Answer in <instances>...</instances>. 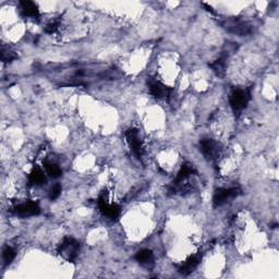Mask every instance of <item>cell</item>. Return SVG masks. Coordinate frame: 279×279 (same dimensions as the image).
Returning a JSON list of instances; mask_svg holds the SVG:
<instances>
[{
    "instance_id": "21",
    "label": "cell",
    "mask_w": 279,
    "mask_h": 279,
    "mask_svg": "<svg viewBox=\"0 0 279 279\" xmlns=\"http://www.w3.org/2000/svg\"><path fill=\"white\" fill-rule=\"evenodd\" d=\"M203 6H204V7L206 8V10H207V11H210V12H212V13H214V10H213V8H212L211 6H209V4H207V3H203Z\"/></svg>"
},
{
    "instance_id": "2",
    "label": "cell",
    "mask_w": 279,
    "mask_h": 279,
    "mask_svg": "<svg viewBox=\"0 0 279 279\" xmlns=\"http://www.w3.org/2000/svg\"><path fill=\"white\" fill-rule=\"evenodd\" d=\"M227 32L233 33L238 36H247L253 33V25L251 23L238 18H227L220 22Z\"/></svg>"
},
{
    "instance_id": "13",
    "label": "cell",
    "mask_w": 279,
    "mask_h": 279,
    "mask_svg": "<svg viewBox=\"0 0 279 279\" xmlns=\"http://www.w3.org/2000/svg\"><path fill=\"white\" fill-rule=\"evenodd\" d=\"M134 258L136 262H139L142 266L150 268L154 265V254L150 250H141V251L135 254Z\"/></svg>"
},
{
    "instance_id": "5",
    "label": "cell",
    "mask_w": 279,
    "mask_h": 279,
    "mask_svg": "<svg viewBox=\"0 0 279 279\" xmlns=\"http://www.w3.org/2000/svg\"><path fill=\"white\" fill-rule=\"evenodd\" d=\"M241 194V189L234 187V188H219L217 189L213 196V203L215 207H219L226 204L227 202H230L237 196Z\"/></svg>"
},
{
    "instance_id": "6",
    "label": "cell",
    "mask_w": 279,
    "mask_h": 279,
    "mask_svg": "<svg viewBox=\"0 0 279 279\" xmlns=\"http://www.w3.org/2000/svg\"><path fill=\"white\" fill-rule=\"evenodd\" d=\"M97 204L99 207V211H101L102 214L104 216H106L107 218L109 219H116L120 214V207L117 204H110L108 202V192L104 191L101 195L98 196Z\"/></svg>"
},
{
    "instance_id": "3",
    "label": "cell",
    "mask_w": 279,
    "mask_h": 279,
    "mask_svg": "<svg viewBox=\"0 0 279 279\" xmlns=\"http://www.w3.org/2000/svg\"><path fill=\"white\" fill-rule=\"evenodd\" d=\"M80 251L79 241L72 237H65L58 247V254L68 262H74Z\"/></svg>"
},
{
    "instance_id": "20",
    "label": "cell",
    "mask_w": 279,
    "mask_h": 279,
    "mask_svg": "<svg viewBox=\"0 0 279 279\" xmlns=\"http://www.w3.org/2000/svg\"><path fill=\"white\" fill-rule=\"evenodd\" d=\"M59 27V22L58 21H54V22H50L49 24H47L46 28H45V32L46 33H49V34H53L57 31V28Z\"/></svg>"
},
{
    "instance_id": "9",
    "label": "cell",
    "mask_w": 279,
    "mask_h": 279,
    "mask_svg": "<svg viewBox=\"0 0 279 279\" xmlns=\"http://www.w3.org/2000/svg\"><path fill=\"white\" fill-rule=\"evenodd\" d=\"M200 150L209 160H216L221 153L220 145L212 139H203L200 142Z\"/></svg>"
},
{
    "instance_id": "18",
    "label": "cell",
    "mask_w": 279,
    "mask_h": 279,
    "mask_svg": "<svg viewBox=\"0 0 279 279\" xmlns=\"http://www.w3.org/2000/svg\"><path fill=\"white\" fill-rule=\"evenodd\" d=\"M17 58H18V56L16 55L14 51H12L10 49L6 50V48L2 47L1 48V60L3 61V63H11L12 60L17 59Z\"/></svg>"
},
{
    "instance_id": "1",
    "label": "cell",
    "mask_w": 279,
    "mask_h": 279,
    "mask_svg": "<svg viewBox=\"0 0 279 279\" xmlns=\"http://www.w3.org/2000/svg\"><path fill=\"white\" fill-rule=\"evenodd\" d=\"M194 174H196V172L194 167H193V165H191L190 163L183 164L180 170L178 172L176 178H174L173 181L172 182V186L169 187V192L172 193V194H178V193L183 194L184 192L190 191L192 187L186 182L190 180V178L194 176Z\"/></svg>"
},
{
    "instance_id": "15",
    "label": "cell",
    "mask_w": 279,
    "mask_h": 279,
    "mask_svg": "<svg viewBox=\"0 0 279 279\" xmlns=\"http://www.w3.org/2000/svg\"><path fill=\"white\" fill-rule=\"evenodd\" d=\"M46 182V177L43 170L39 167L35 166L32 169L31 173L28 174V183L31 186H42Z\"/></svg>"
},
{
    "instance_id": "16",
    "label": "cell",
    "mask_w": 279,
    "mask_h": 279,
    "mask_svg": "<svg viewBox=\"0 0 279 279\" xmlns=\"http://www.w3.org/2000/svg\"><path fill=\"white\" fill-rule=\"evenodd\" d=\"M44 167L46 169L47 174H49L51 178H55V179L59 178L61 176V173H63L58 165L55 163L48 162V160H45L44 162Z\"/></svg>"
},
{
    "instance_id": "4",
    "label": "cell",
    "mask_w": 279,
    "mask_h": 279,
    "mask_svg": "<svg viewBox=\"0 0 279 279\" xmlns=\"http://www.w3.org/2000/svg\"><path fill=\"white\" fill-rule=\"evenodd\" d=\"M251 99V92L249 88H235L230 94L229 103L235 112L242 111Z\"/></svg>"
},
{
    "instance_id": "7",
    "label": "cell",
    "mask_w": 279,
    "mask_h": 279,
    "mask_svg": "<svg viewBox=\"0 0 279 279\" xmlns=\"http://www.w3.org/2000/svg\"><path fill=\"white\" fill-rule=\"evenodd\" d=\"M12 214L20 217H31L41 214V207L36 202H24L21 204L14 205L10 210Z\"/></svg>"
},
{
    "instance_id": "14",
    "label": "cell",
    "mask_w": 279,
    "mask_h": 279,
    "mask_svg": "<svg viewBox=\"0 0 279 279\" xmlns=\"http://www.w3.org/2000/svg\"><path fill=\"white\" fill-rule=\"evenodd\" d=\"M229 56V50L227 49V51H223V54L220 55L218 59H216L214 63H212L210 64V67L213 69V71L219 77H223V74L225 72V67H226V60Z\"/></svg>"
},
{
    "instance_id": "19",
    "label": "cell",
    "mask_w": 279,
    "mask_h": 279,
    "mask_svg": "<svg viewBox=\"0 0 279 279\" xmlns=\"http://www.w3.org/2000/svg\"><path fill=\"white\" fill-rule=\"evenodd\" d=\"M61 190H63V189H61L60 184H55L50 190V200H57L61 194Z\"/></svg>"
},
{
    "instance_id": "17",
    "label": "cell",
    "mask_w": 279,
    "mask_h": 279,
    "mask_svg": "<svg viewBox=\"0 0 279 279\" xmlns=\"http://www.w3.org/2000/svg\"><path fill=\"white\" fill-rule=\"evenodd\" d=\"M16 250L11 247H6L2 251V258L4 262V265H9L11 264L14 258H16Z\"/></svg>"
},
{
    "instance_id": "11",
    "label": "cell",
    "mask_w": 279,
    "mask_h": 279,
    "mask_svg": "<svg viewBox=\"0 0 279 279\" xmlns=\"http://www.w3.org/2000/svg\"><path fill=\"white\" fill-rule=\"evenodd\" d=\"M202 259V255L200 254H196V255H191L190 258H188L186 261H184L180 267H179L178 272L182 274V275L187 276V275H190L191 273L194 272V269L198 266V264H200Z\"/></svg>"
},
{
    "instance_id": "8",
    "label": "cell",
    "mask_w": 279,
    "mask_h": 279,
    "mask_svg": "<svg viewBox=\"0 0 279 279\" xmlns=\"http://www.w3.org/2000/svg\"><path fill=\"white\" fill-rule=\"evenodd\" d=\"M126 139L128 144L130 146V150H132V153L135 156L136 158L141 160L142 154H143V145H142V141L140 139L139 131L136 129H131L127 130L126 132Z\"/></svg>"
},
{
    "instance_id": "12",
    "label": "cell",
    "mask_w": 279,
    "mask_h": 279,
    "mask_svg": "<svg viewBox=\"0 0 279 279\" xmlns=\"http://www.w3.org/2000/svg\"><path fill=\"white\" fill-rule=\"evenodd\" d=\"M20 8L22 14L26 18H32V19H40V10L39 7L36 6L35 2L28 1V0H24V1L20 2Z\"/></svg>"
},
{
    "instance_id": "10",
    "label": "cell",
    "mask_w": 279,
    "mask_h": 279,
    "mask_svg": "<svg viewBox=\"0 0 279 279\" xmlns=\"http://www.w3.org/2000/svg\"><path fill=\"white\" fill-rule=\"evenodd\" d=\"M149 88H150V95L153 97L157 98V99H165L168 98L170 96V93H172V89L168 87L167 85L163 84L158 80H156L154 78H150L149 81Z\"/></svg>"
}]
</instances>
